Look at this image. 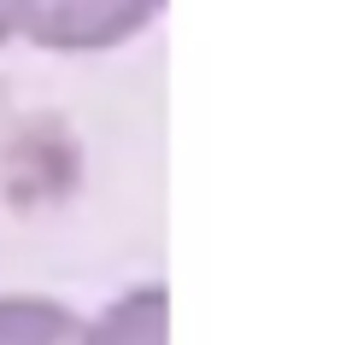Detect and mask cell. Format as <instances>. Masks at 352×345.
<instances>
[{
    "label": "cell",
    "mask_w": 352,
    "mask_h": 345,
    "mask_svg": "<svg viewBox=\"0 0 352 345\" xmlns=\"http://www.w3.org/2000/svg\"><path fill=\"white\" fill-rule=\"evenodd\" d=\"M164 0H18V29L36 47L94 53L135 36Z\"/></svg>",
    "instance_id": "6da1fadb"
},
{
    "label": "cell",
    "mask_w": 352,
    "mask_h": 345,
    "mask_svg": "<svg viewBox=\"0 0 352 345\" xmlns=\"http://www.w3.org/2000/svg\"><path fill=\"white\" fill-rule=\"evenodd\" d=\"M76 345H164V287H129L94 322H76Z\"/></svg>",
    "instance_id": "7a4b0ae2"
},
{
    "label": "cell",
    "mask_w": 352,
    "mask_h": 345,
    "mask_svg": "<svg viewBox=\"0 0 352 345\" xmlns=\"http://www.w3.org/2000/svg\"><path fill=\"white\" fill-rule=\"evenodd\" d=\"M0 345H76V316L53 298H0Z\"/></svg>",
    "instance_id": "3957f363"
},
{
    "label": "cell",
    "mask_w": 352,
    "mask_h": 345,
    "mask_svg": "<svg viewBox=\"0 0 352 345\" xmlns=\"http://www.w3.org/2000/svg\"><path fill=\"white\" fill-rule=\"evenodd\" d=\"M18 36V0H0V41Z\"/></svg>",
    "instance_id": "277c9868"
}]
</instances>
